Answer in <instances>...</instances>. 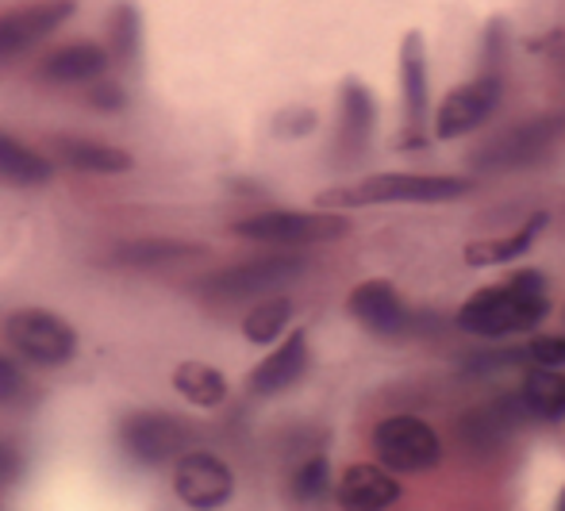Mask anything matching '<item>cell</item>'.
<instances>
[{"label": "cell", "instance_id": "1", "mask_svg": "<svg viewBox=\"0 0 565 511\" xmlns=\"http://www.w3.org/2000/svg\"><path fill=\"white\" fill-rule=\"evenodd\" d=\"M554 300H551V281H546L543 269H512L508 277L492 285H481L477 292H469L461 300L458 323L461 334L484 342H504L520 339V334H535L539 327L551 319Z\"/></svg>", "mask_w": 565, "mask_h": 511}, {"label": "cell", "instance_id": "2", "mask_svg": "<svg viewBox=\"0 0 565 511\" xmlns=\"http://www.w3.org/2000/svg\"><path fill=\"white\" fill-rule=\"evenodd\" d=\"M504 70H508V31L500 20H492L481 39V54H477V74L450 85L435 100V119H431L435 142L469 139V135H477L497 116L500 100H504Z\"/></svg>", "mask_w": 565, "mask_h": 511}, {"label": "cell", "instance_id": "3", "mask_svg": "<svg viewBox=\"0 0 565 511\" xmlns=\"http://www.w3.org/2000/svg\"><path fill=\"white\" fill-rule=\"evenodd\" d=\"M473 193V178L466 173H419V170H385L362 181L320 193V207H388V204H454Z\"/></svg>", "mask_w": 565, "mask_h": 511}, {"label": "cell", "instance_id": "4", "mask_svg": "<svg viewBox=\"0 0 565 511\" xmlns=\"http://www.w3.org/2000/svg\"><path fill=\"white\" fill-rule=\"evenodd\" d=\"M231 235L246 238V243L277 246V251H305V246L339 243L350 235V215L328 212H300V207H266V212L243 215L231 223Z\"/></svg>", "mask_w": 565, "mask_h": 511}, {"label": "cell", "instance_id": "5", "mask_svg": "<svg viewBox=\"0 0 565 511\" xmlns=\"http://www.w3.org/2000/svg\"><path fill=\"white\" fill-rule=\"evenodd\" d=\"M396 100H401V127H396V147L401 150H424L435 142L431 119V66H427V43L419 31H408L396 51Z\"/></svg>", "mask_w": 565, "mask_h": 511}, {"label": "cell", "instance_id": "6", "mask_svg": "<svg viewBox=\"0 0 565 511\" xmlns=\"http://www.w3.org/2000/svg\"><path fill=\"white\" fill-rule=\"evenodd\" d=\"M305 269H308L305 254H292V251L258 254V258L235 262V266L209 274L201 281V297L212 300V305H238V300H254L258 305L266 297H277V289L292 285Z\"/></svg>", "mask_w": 565, "mask_h": 511}, {"label": "cell", "instance_id": "7", "mask_svg": "<svg viewBox=\"0 0 565 511\" xmlns=\"http://www.w3.org/2000/svg\"><path fill=\"white\" fill-rule=\"evenodd\" d=\"M373 461L396 477H416L427 473L443 461V438L424 415L396 412L373 427Z\"/></svg>", "mask_w": 565, "mask_h": 511}, {"label": "cell", "instance_id": "8", "mask_svg": "<svg viewBox=\"0 0 565 511\" xmlns=\"http://www.w3.org/2000/svg\"><path fill=\"white\" fill-rule=\"evenodd\" d=\"M381 124V104L373 89L358 77H347L335 93V119H331V162L339 170H354L370 158L373 142H377Z\"/></svg>", "mask_w": 565, "mask_h": 511}, {"label": "cell", "instance_id": "9", "mask_svg": "<svg viewBox=\"0 0 565 511\" xmlns=\"http://www.w3.org/2000/svg\"><path fill=\"white\" fill-rule=\"evenodd\" d=\"M565 139V111H543L535 119H520V124L504 127L500 135L484 139L473 150V162L489 173L508 170H527L539 158H546Z\"/></svg>", "mask_w": 565, "mask_h": 511}, {"label": "cell", "instance_id": "10", "mask_svg": "<svg viewBox=\"0 0 565 511\" xmlns=\"http://www.w3.org/2000/svg\"><path fill=\"white\" fill-rule=\"evenodd\" d=\"M4 339L23 362L43 370L74 362L77 354V331L51 308H15L4 319Z\"/></svg>", "mask_w": 565, "mask_h": 511}, {"label": "cell", "instance_id": "11", "mask_svg": "<svg viewBox=\"0 0 565 511\" xmlns=\"http://www.w3.org/2000/svg\"><path fill=\"white\" fill-rule=\"evenodd\" d=\"M119 446L124 454H131L142 466H166L173 458H185L193 446L196 430L193 423H185L181 415L170 412H127L119 419Z\"/></svg>", "mask_w": 565, "mask_h": 511}, {"label": "cell", "instance_id": "12", "mask_svg": "<svg viewBox=\"0 0 565 511\" xmlns=\"http://www.w3.org/2000/svg\"><path fill=\"white\" fill-rule=\"evenodd\" d=\"M77 12V0H23L0 12V62L20 58L46 35L66 28Z\"/></svg>", "mask_w": 565, "mask_h": 511}, {"label": "cell", "instance_id": "13", "mask_svg": "<svg viewBox=\"0 0 565 511\" xmlns=\"http://www.w3.org/2000/svg\"><path fill=\"white\" fill-rule=\"evenodd\" d=\"M173 492L185 508L212 511L224 508L235 497V473L220 454L212 450H189L173 469Z\"/></svg>", "mask_w": 565, "mask_h": 511}, {"label": "cell", "instance_id": "14", "mask_svg": "<svg viewBox=\"0 0 565 511\" xmlns=\"http://www.w3.org/2000/svg\"><path fill=\"white\" fill-rule=\"evenodd\" d=\"M347 316L354 319L362 331L377 334V339H401L412 327V311L404 305L401 289L385 277H370L358 281L347 297Z\"/></svg>", "mask_w": 565, "mask_h": 511}, {"label": "cell", "instance_id": "15", "mask_svg": "<svg viewBox=\"0 0 565 511\" xmlns=\"http://www.w3.org/2000/svg\"><path fill=\"white\" fill-rule=\"evenodd\" d=\"M46 155L54 158V166H66L74 173H89V178H119V173L135 170V155L124 147L100 139H85L74 131H54L46 135Z\"/></svg>", "mask_w": 565, "mask_h": 511}, {"label": "cell", "instance_id": "16", "mask_svg": "<svg viewBox=\"0 0 565 511\" xmlns=\"http://www.w3.org/2000/svg\"><path fill=\"white\" fill-rule=\"evenodd\" d=\"M108 66H113V54H108L105 43H97V39H70V43L54 46L51 54L39 58V82L62 85V89H70V85L89 89L93 82L108 77Z\"/></svg>", "mask_w": 565, "mask_h": 511}, {"label": "cell", "instance_id": "17", "mask_svg": "<svg viewBox=\"0 0 565 511\" xmlns=\"http://www.w3.org/2000/svg\"><path fill=\"white\" fill-rule=\"evenodd\" d=\"M312 365V347H308L305 331H289L246 377V388L250 396H281L289 393L292 385H300Z\"/></svg>", "mask_w": 565, "mask_h": 511}, {"label": "cell", "instance_id": "18", "mask_svg": "<svg viewBox=\"0 0 565 511\" xmlns=\"http://www.w3.org/2000/svg\"><path fill=\"white\" fill-rule=\"evenodd\" d=\"M401 497V477L388 473L381 461H354V466L342 469L335 485V500L342 511H388Z\"/></svg>", "mask_w": 565, "mask_h": 511}, {"label": "cell", "instance_id": "19", "mask_svg": "<svg viewBox=\"0 0 565 511\" xmlns=\"http://www.w3.org/2000/svg\"><path fill=\"white\" fill-rule=\"evenodd\" d=\"M546 227H551V215H546V212H535L531 220H523L515 231H508V235L473 238V243L466 246V266H473V269L512 266V262L527 258V254L535 251L539 238L546 235Z\"/></svg>", "mask_w": 565, "mask_h": 511}, {"label": "cell", "instance_id": "20", "mask_svg": "<svg viewBox=\"0 0 565 511\" xmlns=\"http://www.w3.org/2000/svg\"><path fill=\"white\" fill-rule=\"evenodd\" d=\"M204 246L201 243H189V238H162V235H150V238H124L108 251V266L116 269H166V266H178V262H193L201 258Z\"/></svg>", "mask_w": 565, "mask_h": 511}, {"label": "cell", "instance_id": "21", "mask_svg": "<svg viewBox=\"0 0 565 511\" xmlns=\"http://www.w3.org/2000/svg\"><path fill=\"white\" fill-rule=\"evenodd\" d=\"M54 158L46 150L31 147V142L15 139L0 127V181L15 189H39L54 178Z\"/></svg>", "mask_w": 565, "mask_h": 511}, {"label": "cell", "instance_id": "22", "mask_svg": "<svg viewBox=\"0 0 565 511\" xmlns=\"http://www.w3.org/2000/svg\"><path fill=\"white\" fill-rule=\"evenodd\" d=\"M527 419L520 396H500V401H489L481 408L461 415V438L473 446H497L512 435L520 423Z\"/></svg>", "mask_w": 565, "mask_h": 511}, {"label": "cell", "instance_id": "23", "mask_svg": "<svg viewBox=\"0 0 565 511\" xmlns=\"http://www.w3.org/2000/svg\"><path fill=\"white\" fill-rule=\"evenodd\" d=\"M515 396H520L527 419H565V370H527Z\"/></svg>", "mask_w": 565, "mask_h": 511}, {"label": "cell", "instance_id": "24", "mask_svg": "<svg viewBox=\"0 0 565 511\" xmlns=\"http://www.w3.org/2000/svg\"><path fill=\"white\" fill-rule=\"evenodd\" d=\"M173 388H178L193 408H220L231 393L227 377L209 362H181L178 370H173Z\"/></svg>", "mask_w": 565, "mask_h": 511}, {"label": "cell", "instance_id": "25", "mask_svg": "<svg viewBox=\"0 0 565 511\" xmlns=\"http://www.w3.org/2000/svg\"><path fill=\"white\" fill-rule=\"evenodd\" d=\"M292 323V300L285 292L277 297H266L258 305H250V311L243 316V339L254 342V347H274L289 334Z\"/></svg>", "mask_w": 565, "mask_h": 511}, {"label": "cell", "instance_id": "26", "mask_svg": "<svg viewBox=\"0 0 565 511\" xmlns=\"http://www.w3.org/2000/svg\"><path fill=\"white\" fill-rule=\"evenodd\" d=\"M108 54L113 62L131 66L142 51V12L135 0H116L113 12H108Z\"/></svg>", "mask_w": 565, "mask_h": 511}, {"label": "cell", "instance_id": "27", "mask_svg": "<svg viewBox=\"0 0 565 511\" xmlns=\"http://www.w3.org/2000/svg\"><path fill=\"white\" fill-rule=\"evenodd\" d=\"M331 492V461L323 454H312L305 458L289 477V497L297 504H320L323 497Z\"/></svg>", "mask_w": 565, "mask_h": 511}, {"label": "cell", "instance_id": "28", "mask_svg": "<svg viewBox=\"0 0 565 511\" xmlns=\"http://www.w3.org/2000/svg\"><path fill=\"white\" fill-rule=\"evenodd\" d=\"M523 362L527 370H565V334L543 331L523 342Z\"/></svg>", "mask_w": 565, "mask_h": 511}, {"label": "cell", "instance_id": "29", "mask_svg": "<svg viewBox=\"0 0 565 511\" xmlns=\"http://www.w3.org/2000/svg\"><path fill=\"white\" fill-rule=\"evenodd\" d=\"M320 127V111L312 104H285L274 116V135L277 139H308Z\"/></svg>", "mask_w": 565, "mask_h": 511}, {"label": "cell", "instance_id": "30", "mask_svg": "<svg viewBox=\"0 0 565 511\" xmlns=\"http://www.w3.org/2000/svg\"><path fill=\"white\" fill-rule=\"evenodd\" d=\"M85 104H89L93 111H124L127 108V89L113 77H100V82H93L89 89H85Z\"/></svg>", "mask_w": 565, "mask_h": 511}, {"label": "cell", "instance_id": "31", "mask_svg": "<svg viewBox=\"0 0 565 511\" xmlns=\"http://www.w3.org/2000/svg\"><path fill=\"white\" fill-rule=\"evenodd\" d=\"M28 396V377H23V365L15 358L0 354V408L8 404H20Z\"/></svg>", "mask_w": 565, "mask_h": 511}, {"label": "cell", "instance_id": "32", "mask_svg": "<svg viewBox=\"0 0 565 511\" xmlns=\"http://www.w3.org/2000/svg\"><path fill=\"white\" fill-rule=\"evenodd\" d=\"M20 469H23L20 450H15V446H8V443H0V489H4V485H12L15 477H20Z\"/></svg>", "mask_w": 565, "mask_h": 511}, {"label": "cell", "instance_id": "33", "mask_svg": "<svg viewBox=\"0 0 565 511\" xmlns=\"http://www.w3.org/2000/svg\"><path fill=\"white\" fill-rule=\"evenodd\" d=\"M554 511H565V489H562V497H558V508H554Z\"/></svg>", "mask_w": 565, "mask_h": 511}]
</instances>
